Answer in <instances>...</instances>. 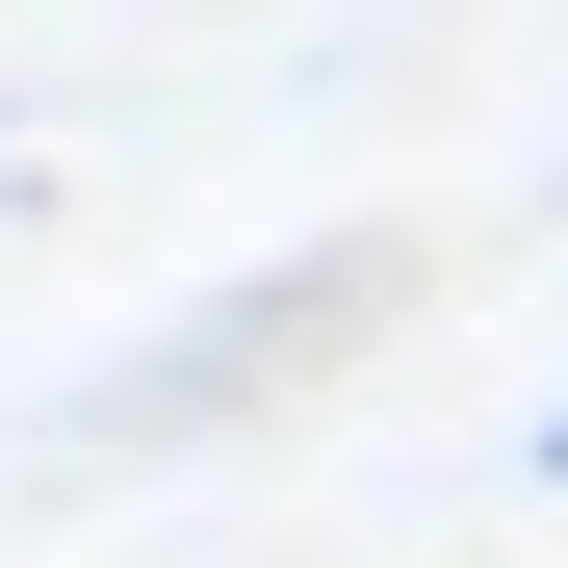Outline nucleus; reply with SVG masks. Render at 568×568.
<instances>
[{"label":"nucleus","instance_id":"nucleus-1","mask_svg":"<svg viewBox=\"0 0 568 568\" xmlns=\"http://www.w3.org/2000/svg\"><path fill=\"white\" fill-rule=\"evenodd\" d=\"M542 465H568V414H542Z\"/></svg>","mask_w":568,"mask_h":568}]
</instances>
